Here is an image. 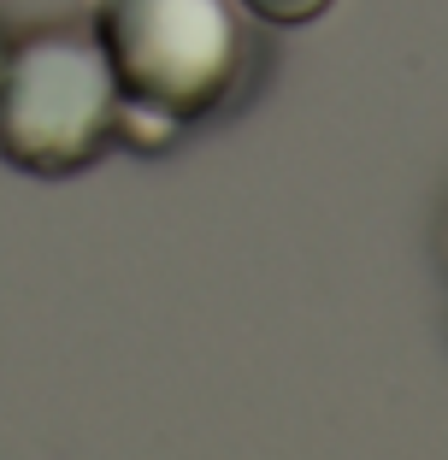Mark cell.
Wrapping results in <instances>:
<instances>
[{"label":"cell","mask_w":448,"mask_h":460,"mask_svg":"<svg viewBox=\"0 0 448 460\" xmlns=\"http://www.w3.org/2000/svg\"><path fill=\"white\" fill-rule=\"evenodd\" d=\"M119 148V77L89 24H41L0 54V160L77 177Z\"/></svg>","instance_id":"cell-2"},{"label":"cell","mask_w":448,"mask_h":460,"mask_svg":"<svg viewBox=\"0 0 448 460\" xmlns=\"http://www.w3.org/2000/svg\"><path fill=\"white\" fill-rule=\"evenodd\" d=\"M248 18L259 24H277V30H295V24H312V18H325L337 0H236Z\"/></svg>","instance_id":"cell-3"},{"label":"cell","mask_w":448,"mask_h":460,"mask_svg":"<svg viewBox=\"0 0 448 460\" xmlns=\"http://www.w3.org/2000/svg\"><path fill=\"white\" fill-rule=\"evenodd\" d=\"M89 30L119 77V142L142 154L218 119L254 77L236 0H95Z\"/></svg>","instance_id":"cell-1"},{"label":"cell","mask_w":448,"mask_h":460,"mask_svg":"<svg viewBox=\"0 0 448 460\" xmlns=\"http://www.w3.org/2000/svg\"><path fill=\"white\" fill-rule=\"evenodd\" d=\"M0 54H6V41H0Z\"/></svg>","instance_id":"cell-4"}]
</instances>
